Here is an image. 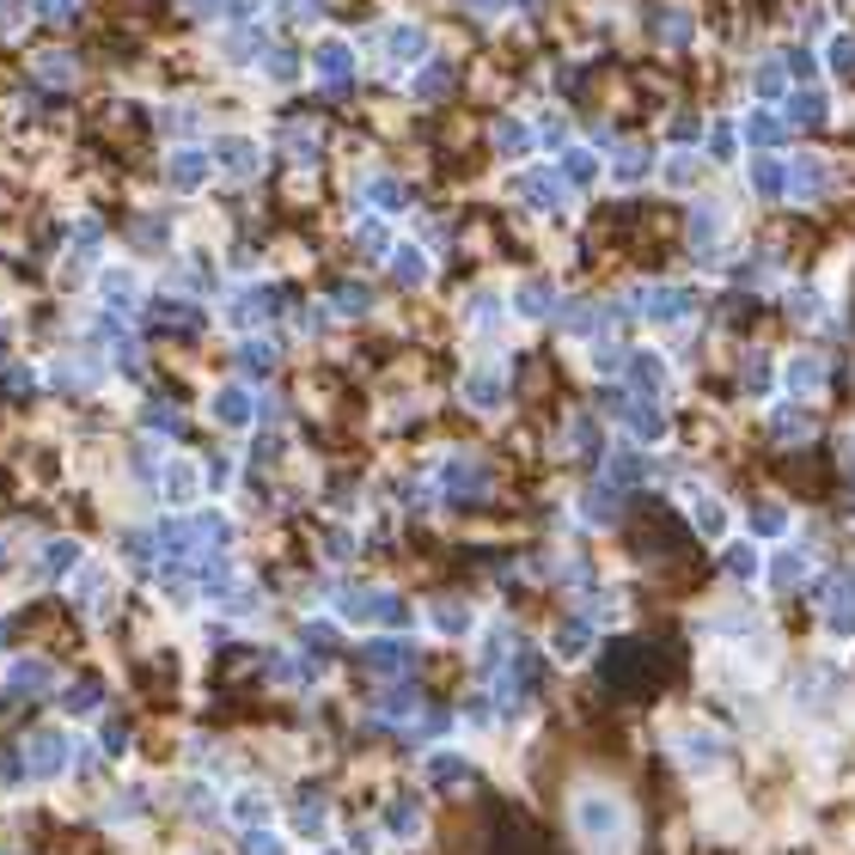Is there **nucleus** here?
<instances>
[{
  "label": "nucleus",
  "instance_id": "nucleus-1",
  "mask_svg": "<svg viewBox=\"0 0 855 855\" xmlns=\"http://www.w3.org/2000/svg\"><path fill=\"white\" fill-rule=\"evenodd\" d=\"M19 13H25V0H0V31H13Z\"/></svg>",
  "mask_w": 855,
  "mask_h": 855
},
{
  "label": "nucleus",
  "instance_id": "nucleus-2",
  "mask_svg": "<svg viewBox=\"0 0 855 855\" xmlns=\"http://www.w3.org/2000/svg\"><path fill=\"white\" fill-rule=\"evenodd\" d=\"M43 13H50V19H67V13H74V0H43Z\"/></svg>",
  "mask_w": 855,
  "mask_h": 855
}]
</instances>
